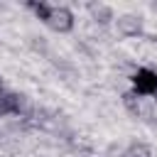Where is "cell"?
I'll return each mask as SVG.
<instances>
[{
  "label": "cell",
  "mask_w": 157,
  "mask_h": 157,
  "mask_svg": "<svg viewBox=\"0 0 157 157\" xmlns=\"http://www.w3.org/2000/svg\"><path fill=\"white\" fill-rule=\"evenodd\" d=\"M88 10H91V15H93L98 22H108V20H113L110 7H105V5H88Z\"/></svg>",
  "instance_id": "obj_6"
},
{
  "label": "cell",
  "mask_w": 157,
  "mask_h": 157,
  "mask_svg": "<svg viewBox=\"0 0 157 157\" xmlns=\"http://www.w3.org/2000/svg\"><path fill=\"white\" fill-rule=\"evenodd\" d=\"M118 29H120V34L132 37V34H137V32L142 29V22H140V17H135V15H120V17H118Z\"/></svg>",
  "instance_id": "obj_4"
},
{
  "label": "cell",
  "mask_w": 157,
  "mask_h": 157,
  "mask_svg": "<svg viewBox=\"0 0 157 157\" xmlns=\"http://www.w3.org/2000/svg\"><path fill=\"white\" fill-rule=\"evenodd\" d=\"M20 96L17 93H7L0 86V115H10V113H20Z\"/></svg>",
  "instance_id": "obj_3"
},
{
  "label": "cell",
  "mask_w": 157,
  "mask_h": 157,
  "mask_svg": "<svg viewBox=\"0 0 157 157\" xmlns=\"http://www.w3.org/2000/svg\"><path fill=\"white\" fill-rule=\"evenodd\" d=\"M29 10L37 12V17L54 32H71L74 29V12L64 5H47V2H29Z\"/></svg>",
  "instance_id": "obj_1"
},
{
  "label": "cell",
  "mask_w": 157,
  "mask_h": 157,
  "mask_svg": "<svg viewBox=\"0 0 157 157\" xmlns=\"http://www.w3.org/2000/svg\"><path fill=\"white\" fill-rule=\"evenodd\" d=\"M135 83V93L137 96H157V74L152 69H137V74L132 76Z\"/></svg>",
  "instance_id": "obj_2"
},
{
  "label": "cell",
  "mask_w": 157,
  "mask_h": 157,
  "mask_svg": "<svg viewBox=\"0 0 157 157\" xmlns=\"http://www.w3.org/2000/svg\"><path fill=\"white\" fill-rule=\"evenodd\" d=\"M123 157H152V150L147 145H142V142H135L123 152Z\"/></svg>",
  "instance_id": "obj_5"
}]
</instances>
